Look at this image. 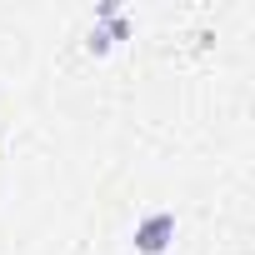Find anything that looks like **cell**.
Instances as JSON below:
<instances>
[{
	"instance_id": "6da1fadb",
	"label": "cell",
	"mask_w": 255,
	"mask_h": 255,
	"mask_svg": "<svg viewBox=\"0 0 255 255\" xmlns=\"http://www.w3.org/2000/svg\"><path fill=\"white\" fill-rule=\"evenodd\" d=\"M170 240H175V215L170 210H150L135 225V255H165Z\"/></svg>"
},
{
	"instance_id": "7a4b0ae2",
	"label": "cell",
	"mask_w": 255,
	"mask_h": 255,
	"mask_svg": "<svg viewBox=\"0 0 255 255\" xmlns=\"http://www.w3.org/2000/svg\"><path fill=\"white\" fill-rule=\"evenodd\" d=\"M85 45H90V55H105V50H110V45H115V40H110V30H105V25H95V30H90V40H85Z\"/></svg>"
},
{
	"instance_id": "3957f363",
	"label": "cell",
	"mask_w": 255,
	"mask_h": 255,
	"mask_svg": "<svg viewBox=\"0 0 255 255\" xmlns=\"http://www.w3.org/2000/svg\"><path fill=\"white\" fill-rule=\"evenodd\" d=\"M95 20H120V0H105V5L95 10Z\"/></svg>"
}]
</instances>
